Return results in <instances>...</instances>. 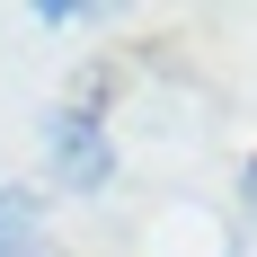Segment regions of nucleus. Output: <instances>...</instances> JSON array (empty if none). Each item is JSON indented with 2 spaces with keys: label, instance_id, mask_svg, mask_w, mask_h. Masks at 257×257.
Here are the masks:
<instances>
[{
  "label": "nucleus",
  "instance_id": "nucleus-1",
  "mask_svg": "<svg viewBox=\"0 0 257 257\" xmlns=\"http://www.w3.org/2000/svg\"><path fill=\"white\" fill-rule=\"evenodd\" d=\"M45 151H53V169H62V186H80V195L115 178V142H106V124L89 106H53L45 115Z\"/></svg>",
  "mask_w": 257,
  "mask_h": 257
},
{
  "label": "nucleus",
  "instance_id": "nucleus-2",
  "mask_svg": "<svg viewBox=\"0 0 257 257\" xmlns=\"http://www.w3.org/2000/svg\"><path fill=\"white\" fill-rule=\"evenodd\" d=\"M0 257H62L45 239V222H36V195H27V186L0 195Z\"/></svg>",
  "mask_w": 257,
  "mask_h": 257
},
{
  "label": "nucleus",
  "instance_id": "nucleus-3",
  "mask_svg": "<svg viewBox=\"0 0 257 257\" xmlns=\"http://www.w3.org/2000/svg\"><path fill=\"white\" fill-rule=\"evenodd\" d=\"M239 186H248V213H257V160H248V178H239Z\"/></svg>",
  "mask_w": 257,
  "mask_h": 257
}]
</instances>
